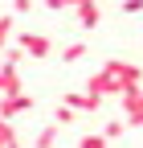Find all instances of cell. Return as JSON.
I'll return each mask as SVG.
<instances>
[{"label": "cell", "instance_id": "cell-13", "mask_svg": "<svg viewBox=\"0 0 143 148\" xmlns=\"http://www.w3.org/2000/svg\"><path fill=\"white\" fill-rule=\"evenodd\" d=\"M119 136H123V119H111L102 127V140H119Z\"/></svg>", "mask_w": 143, "mask_h": 148}, {"label": "cell", "instance_id": "cell-9", "mask_svg": "<svg viewBox=\"0 0 143 148\" xmlns=\"http://www.w3.org/2000/svg\"><path fill=\"white\" fill-rule=\"evenodd\" d=\"M82 58H86V45H82V41H74V45L61 49V62H82Z\"/></svg>", "mask_w": 143, "mask_h": 148}, {"label": "cell", "instance_id": "cell-3", "mask_svg": "<svg viewBox=\"0 0 143 148\" xmlns=\"http://www.w3.org/2000/svg\"><path fill=\"white\" fill-rule=\"evenodd\" d=\"M123 115H127V123L143 127V86H131V90H123Z\"/></svg>", "mask_w": 143, "mask_h": 148}, {"label": "cell", "instance_id": "cell-12", "mask_svg": "<svg viewBox=\"0 0 143 148\" xmlns=\"http://www.w3.org/2000/svg\"><path fill=\"white\" fill-rule=\"evenodd\" d=\"M8 33H12V12H4V16H0V49L8 45Z\"/></svg>", "mask_w": 143, "mask_h": 148}, {"label": "cell", "instance_id": "cell-6", "mask_svg": "<svg viewBox=\"0 0 143 148\" xmlns=\"http://www.w3.org/2000/svg\"><path fill=\"white\" fill-rule=\"evenodd\" d=\"M74 8H78V25H82V29H94V25L102 21V8H98V0H78Z\"/></svg>", "mask_w": 143, "mask_h": 148}, {"label": "cell", "instance_id": "cell-5", "mask_svg": "<svg viewBox=\"0 0 143 148\" xmlns=\"http://www.w3.org/2000/svg\"><path fill=\"white\" fill-rule=\"evenodd\" d=\"M61 103L74 111V115H82V111H98V107H102V99H98V95H90V90H69Z\"/></svg>", "mask_w": 143, "mask_h": 148}, {"label": "cell", "instance_id": "cell-7", "mask_svg": "<svg viewBox=\"0 0 143 148\" xmlns=\"http://www.w3.org/2000/svg\"><path fill=\"white\" fill-rule=\"evenodd\" d=\"M21 90H25V86H21V74H16V66L4 62V66H0V95H21Z\"/></svg>", "mask_w": 143, "mask_h": 148}, {"label": "cell", "instance_id": "cell-2", "mask_svg": "<svg viewBox=\"0 0 143 148\" xmlns=\"http://www.w3.org/2000/svg\"><path fill=\"white\" fill-rule=\"evenodd\" d=\"M16 49L29 53V58H49V53H53V41H49L45 33H21V37H16Z\"/></svg>", "mask_w": 143, "mask_h": 148}, {"label": "cell", "instance_id": "cell-4", "mask_svg": "<svg viewBox=\"0 0 143 148\" xmlns=\"http://www.w3.org/2000/svg\"><path fill=\"white\" fill-rule=\"evenodd\" d=\"M21 111H33V95H0V119H8L12 123V115H21Z\"/></svg>", "mask_w": 143, "mask_h": 148}, {"label": "cell", "instance_id": "cell-16", "mask_svg": "<svg viewBox=\"0 0 143 148\" xmlns=\"http://www.w3.org/2000/svg\"><path fill=\"white\" fill-rule=\"evenodd\" d=\"M123 12H143V0H123Z\"/></svg>", "mask_w": 143, "mask_h": 148}, {"label": "cell", "instance_id": "cell-10", "mask_svg": "<svg viewBox=\"0 0 143 148\" xmlns=\"http://www.w3.org/2000/svg\"><path fill=\"white\" fill-rule=\"evenodd\" d=\"M78 115H74V111H69L65 103H57V111H53V123H57V127H65V123H74Z\"/></svg>", "mask_w": 143, "mask_h": 148}, {"label": "cell", "instance_id": "cell-1", "mask_svg": "<svg viewBox=\"0 0 143 148\" xmlns=\"http://www.w3.org/2000/svg\"><path fill=\"white\" fill-rule=\"evenodd\" d=\"M143 82V70L135 66V62H106L98 74H90L86 78V90L90 95H98V99H106V95H123V90H131V86H139Z\"/></svg>", "mask_w": 143, "mask_h": 148}, {"label": "cell", "instance_id": "cell-14", "mask_svg": "<svg viewBox=\"0 0 143 148\" xmlns=\"http://www.w3.org/2000/svg\"><path fill=\"white\" fill-rule=\"evenodd\" d=\"M12 140H16L12 123H8V119H0V148H4V144H12Z\"/></svg>", "mask_w": 143, "mask_h": 148}, {"label": "cell", "instance_id": "cell-8", "mask_svg": "<svg viewBox=\"0 0 143 148\" xmlns=\"http://www.w3.org/2000/svg\"><path fill=\"white\" fill-rule=\"evenodd\" d=\"M57 132H61L57 123H49V127H41V132H37V140H33V148H53V144H57Z\"/></svg>", "mask_w": 143, "mask_h": 148}, {"label": "cell", "instance_id": "cell-15", "mask_svg": "<svg viewBox=\"0 0 143 148\" xmlns=\"http://www.w3.org/2000/svg\"><path fill=\"white\" fill-rule=\"evenodd\" d=\"M33 4L37 0H12V12H33Z\"/></svg>", "mask_w": 143, "mask_h": 148}, {"label": "cell", "instance_id": "cell-17", "mask_svg": "<svg viewBox=\"0 0 143 148\" xmlns=\"http://www.w3.org/2000/svg\"><path fill=\"white\" fill-rule=\"evenodd\" d=\"M45 4H49V8H74L78 0H45Z\"/></svg>", "mask_w": 143, "mask_h": 148}, {"label": "cell", "instance_id": "cell-11", "mask_svg": "<svg viewBox=\"0 0 143 148\" xmlns=\"http://www.w3.org/2000/svg\"><path fill=\"white\" fill-rule=\"evenodd\" d=\"M78 148H106V140H102L98 132H86V136L78 140Z\"/></svg>", "mask_w": 143, "mask_h": 148}]
</instances>
